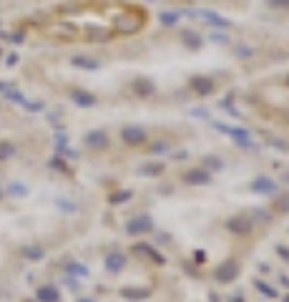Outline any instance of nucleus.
<instances>
[{"mask_svg": "<svg viewBox=\"0 0 289 302\" xmlns=\"http://www.w3.org/2000/svg\"><path fill=\"white\" fill-rule=\"evenodd\" d=\"M236 277H239V265H236L234 260L221 262V265L214 270V279H216V282H221V285H229V282H234Z\"/></svg>", "mask_w": 289, "mask_h": 302, "instance_id": "1", "label": "nucleus"}, {"mask_svg": "<svg viewBox=\"0 0 289 302\" xmlns=\"http://www.w3.org/2000/svg\"><path fill=\"white\" fill-rule=\"evenodd\" d=\"M86 144L91 146V149H106L108 146V136L103 131H93V134L86 136Z\"/></svg>", "mask_w": 289, "mask_h": 302, "instance_id": "7", "label": "nucleus"}, {"mask_svg": "<svg viewBox=\"0 0 289 302\" xmlns=\"http://www.w3.org/2000/svg\"><path fill=\"white\" fill-rule=\"evenodd\" d=\"M15 154V146L10 144V141H0V161L3 159H10Z\"/></svg>", "mask_w": 289, "mask_h": 302, "instance_id": "13", "label": "nucleus"}, {"mask_svg": "<svg viewBox=\"0 0 289 302\" xmlns=\"http://www.w3.org/2000/svg\"><path fill=\"white\" fill-rule=\"evenodd\" d=\"M161 171H164V166H161V164H146V166H141V174H146V177L161 174Z\"/></svg>", "mask_w": 289, "mask_h": 302, "instance_id": "16", "label": "nucleus"}, {"mask_svg": "<svg viewBox=\"0 0 289 302\" xmlns=\"http://www.w3.org/2000/svg\"><path fill=\"white\" fill-rule=\"evenodd\" d=\"M184 181L186 184H196V186H204V184L211 181V174H209V171H204V169H191V171H186V174H184Z\"/></svg>", "mask_w": 289, "mask_h": 302, "instance_id": "4", "label": "nucleus"}, {"mask_svg": "<svg viewBox=\"0 0 289 302\" xmlns=\"http://www.w3.org/2000/svg\"><path fill=\"white\" fill-rule=\"evenodd\" d=\"M123 267H126V257H123V254L116 252V254H108V257H106V270H108V272H121Z\"/></svg>", "mask_w": 289, "mask_h": 302, "instance_id": "6", "label": "nucleus"}, {"mask_svg": "<svg viewBox=\"0 0 289 302\" xmlns=\"http://www.w3.org/2000/svg\"><path fill=\"white\" fill-rule=\"evenodd\" d=\"M279 254L284 257V260H289V249H287V247H279Z\"/></svg>", "mask_w": 289, "mask_h": 302, "instance_id": "24", "label": "nucleus"}, {"mask_svg": "<svg viewBox=\"0 0 289 302\" xmlns=\"http://www.w3.org/2000/svg\"><path fill=\"white\" fill-rule=\"evenodd\" d=\"M78 302H93V300H86V297H83V300H78Z\"/></svg>", "mask_w": 289, "mask_h": 302, "instance_id": "25", "label": "nucleus"}, {"mask_svg": "<svg viewBox=\"0 0 289 302\" xmlns=\"http://www.w3.org/2000/svg\"><path fill=\"white\" fill-rule=\"evenodd\" d=\"M287 302H289V297H287Z\"/></svg>", "mask_w": 289, "mask_h": 302, "instance_id": "26", "label": "nucleus"}, {"mask_svg": "<svg viewBox=\"0 0 289 302\" xmlns=\"http://www.w3.org/2000/svg\"><path fill=\"white\" fill-rule=\"evenodd\" d=\"M121 295H123L126 300H144V297L151 295V290H148V287H136V290H133V287H126Z\"/></svg>", "mask_w": 289, "mask_h": 302, "instance_id": "10", "label": "nucleus"}, {"mask_svg": "<svg viewBox=\"0 0 289 302\" xmlns=\"http://www.w3.org/2000/svg\"><path fill=\"white\" fill-rule=\"evenodd\" d=\"M257 287H259V290H261L266 297H274V295H277V290H272L269 285H264V282H257Z\"/></svg>", "mask_w": 289, "mask_h": 302, "instance_id": "21", "label": "nucleus"}, {"mask_svg": "<svg viewBox=\"0 0 289 302\" xmlns=\"http://www.w3.org/2000/svg\"><path fill=\"white\" fill-rule=\"evenodd\" d=\"M227 229H229L231 234L244 237V234H249V232L254 229V222H252V217H247V214H236V217H231V219L227 222Z\"/></svg>", "mask_w": 289, "mask_h": 302, "instance_id": "2", "label": "nucleus"}, {"mask_svg": "<svg viewBox=\"0 0 289 302\" xmlns=\"http://www.w3.org/2000/svg\"><path fill=\"white\" fill-rule=\"evenodd\" d=\"M76 66H86V68H96V60H86V58H76Z\"/></svg>", "mask_w": 289, "mask_h": 302, "instance_id": "22", "label": "nucleus"}, {"mask_svg": "<svg viewBox=\"0 0 289 302\" xmlns=\"http://www.w3.org/2000/svg\"><path fill=\"white\" fill-rule=\"evenodd\" d=\"M73 101L81 103V106H91L93 103V96H86V93H73Z\"/></svg>", "mask_w": 289, "mask_h": 302, "instance_id": "18", "label": "nucleus"}, {"mask_svg": "<svg viewBox=\"0 0 289 302\" xmlns=\"http://www.w3.org/2000/svg\"><path fill=\"white\" fill-rule=\"evenodd\" d=\"M58 300H60V295H58V290L51 287V285H46V287L38 290V302H58Z\"/></svg>", "mask_w": 289, "mask_h": 302, "instance_id": "8", "label": "nucleus"}, {"mask_svg": "<svg viewBox=\"0 0 289 302\" xmlns=\"http://www.w3.org/2000/svg\"><path fill=\"white\" fill-rule=\"evenodd\" d=\"M68 272H71V274H78V277H86V274H88V270H86L83 265H68Z\"/></svg>", "mask_w": 289, "mask_h": 302, "instance_id": "19", "label": "nucleus"}, {"mask_svg": "<svg viewBox=\"0 0 289 302\" xmlns=\"http://www.w3.org/2000/svg\"><path fill=\"white\" fill-rule=\"evenodd\" d=\"M206 164L214 166V169H221V161H219V159H206Z\"/></svg>", "mask_w": 289, "mask_h": 302, "instance_id": "23", "label": "nucleus"}, {"mask_svg": "<svg viewBox=\"0 0 289 302\" xmlns=\"http://www.w3.org/2000/svg\"><path fill=\"white\" fill-rule=\"evenodd\" d=\"M146 139V134L141 131V128H123V141H128V144H141Z\"/></svg>", "mask_w": 289, "mask_h": 302, "instance_id": "9", "label": "nucleus"}, {"mask_svg": "<svg viewBox=\"0 0 289 302\" xmlns=\"http://www.w3.org/2000/svg\"><path fill=\"white\" fill-rule=\"evenodd\" d=\"M10 194H13V197H26V194H28V189L23 186V184H10V189H8Z\"/></svg>", "mask_w": 289, "mask_h": 302, "instance_id": "17", "label": "nucleus"}, {"mask_svg": "<svg viewBox=\"0 0 289 302\" xmlns=\"http://www.w3.org/2000/svg\"><path fill=\"white\" fill-rule=\"evenodd\" d=\"M151 229H153V222H151V217H146V214H141V217H133L126 224V232L128 234H146Z\"/></svg>", "mask_w": 289, "mask_h": 302, "instance_id": "3", "label": "nucleus"}, {"mask_svg": "<svg viewBox=\"0 0 289 302\" xmlns=\"http://www.w3.org/2000/svg\"><path fill=\"white\" fill-rule=\"evenodd\" d=\"M252 189H254L257 194H274V191H277V184H274L272 179H266V177H257V179L252 181Z\"/></svg>", "mask_w": 289, "mask_h": 302, "instance_id": "5", "label": "nucleus"}, {"mask_svg": "<svg viewBox=\"0 0 289 302\" xmlns=\"http://www.w3.org/2000/svg\"><path fill=\"white\" fill-rule=\"evenodd\" d=\"M274 211L277 214H287L289 211V194H279L274 199Z\"/></svg>", "mask_w": 289, "mask_h": 302, "instance_id": "12", "label": "nucleus"}, {"mask_svg": "<svg viewBox=\"0 0 289 302\" xmlns=\"http://www.w3.org/2000/svg\"><path fill=\"white\" fill-rule=\"evenodd\" d=\"M194 89H196V93H202V96H206V93H211L214 91V83L209 81V78H194Z\"/></svg>", "mask_w": 289, "mask_h": 302, "instance_id": "11", "label": "nucleus"}, {"mask_svg": "<svg viewBox=\"0 0 289 302\" xmlns=\"http://www.w3.org/2000/svg\"><path fill=\"white\" fill-rule=\"evenodd\" d=\"M136 252H146V257H153L156 262H164V257L153 249V247H148V244H136Z\"/></svg>", "mask_w": 289, "mask_h": 302, "instance_id": "14", "label": "nucleus"}, {"mask_svg": "<svg viewBox=\"0 0 289 302\" xmlns=\"http://www.w3.org/2000/svg\"><path fill=\"white\" fill-rule=\"evenodd\" d=\"M131 199V191H118L116 197H111V202L114 204H121V202H128Z\"/></svg>", "mask_w": 289, "mask_h": 302, "instance_id": "20", "label": "nucleus"}, {"mask_svg": "<svg viewBox=\"0 0 289 302\" xmlns=\"http://www.w3.org/2000/svg\"><path fill=\"white\" fill-rule=\"evenodd\" d=\"M23 257H26V260H40L43 249L40 247H23Z\"/></svg>", "mask_w": 289, "mask_h": 302, "instance_id": "15", "label": "nucleus"}]
</instances>
